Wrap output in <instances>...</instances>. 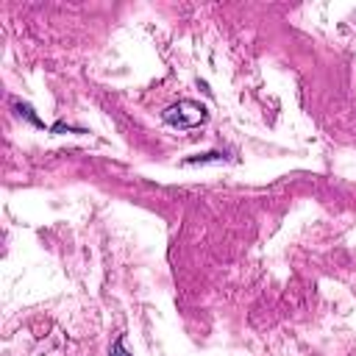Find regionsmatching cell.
<instances>
[{
  "label": "cell",
  "instance_id": "obj_1",
  "mask_svg": "<svg viewBox=\"0 0 356 356\" xmlns=\"http://www.w3.org/2000/svg\"><path fill=\"white\" fill-rule=\"evenodd\" d=\"M206 106L197 103V100H178L172 106H167L161 111V120L170 125V128H178V131H189V128H197L206 122Z\"/></svg>",
  "mask_w": 356,
  "mask_h": 356
},
{
  "label": "cell",
  "instance_id": "obj_2",
  "mask_svg": "<svg viewBox=\"0 0 356 356\" xmlns=\"http://www.w3.org/2000/svg\"><path fill=\"white\" fill-rule=\"evenodd\" d=\"M222 153H203V156H195V159H186V164H197V161H220Z\"/></svg>",
  "mask_w": 356,
  "mask_h": 356
},
{
  "label": "cell",
  "instance_id": "obj_3",
  "mask_svg": "<svg viewBox=\"0 0 356 356\" xmlns=\"http://www.w3.org/2000/svg\"><path fill=\"white\" fill-rule=\"evenodd\" d=\"M111 356H131V353L125 350V345H122V339H117V342L111 345Z\"/></svg>",
  "mask_w": 356,
  "mask_h": 356
}]
</instances>
